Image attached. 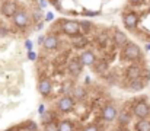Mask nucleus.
<instances>
[{
	"instance_id": "nucleus-32",
	"label": "nucleus",
	"mask_w": 150,
	"mask_h": 131,
	"mask_svg": "<svg viewBox=\"0 0 150 131\" xmlns=\"http://www.w3.org/2000/svg\"><path fill=\"white\" fill-rule=\"evenodd\" d=\"M131 3H137V1H140V0H130Z\"/></svg>"
},
{
	"instance_id": "nucleus-7",
	"label": "nucleus",
	"mask_w": 150,
	"mask_h": 131,
	"mask_svg": "<svg viewBox=\"0 0 150 131\" xmlns=\"http://www.w3.org/2000/svg\"><path fill=\"white\" fill-rule=\"evenodd\" d=\"M83 63L80 61V58H73L70 63H69V72L73 74V76H77V74H80L82 73V70H83Z\"/></svg>"
},
{
	"instance_id": "nucleus-19",
	"label": "nucleus",
	"mask_w": 150,
	"mask_h": 131,
	"mask_svg": "<svg viewBox=\"0 0 150 131\" xmlns=\"http://www.w3.org/2000/svg\"><path fill=\"white\" fill-rule=\"evenodd\" d=\"M88 44V40L85 38V37H79V38H76L74 41H73V45L76 47V48H82V47H85Z\"/></svg>"
},
{
	"instance_id": "nucleus-27",
	"label": "nucleus",
	"mask_w": 150,
	"mask_h": 131,
	"mask_svg": "<svg viewBox=\"0 0 150 131\" xmlns=\"http://www.w3.org/2000/svg\"><path fill=\"white\" fill-rule=\"evenodd\" d=\"M40 6L41 7H47L48 6V1L47 0H40Z\"/></svg>"
},
{
	"instance_id": "nucleus-10",
	"label": "nucleus",
	"mask_w": 150,
	"mask_h": 131,
	"mask_svg": "<svg viewBox=\"0 0 150 131\" xmlns=\"http://www.w3.org/2000/svg\"><path fill=\"white\" fill-rule=\"evenodd\" d=\"M51 89H52V86H51V82L48 79H41L38 82V90L42 96H48L51 93Z\"/></svg>"
},
{
	"instance_id": "nucleus-22",
	"label": "nucleus",
	"mask_w": 150,
	"mask_h": 131,
	"mask_svg": "<svg viewBox=\"0 0 150 131\" xmlns=\"http://www.w3.org/2000/svg\"><path fill=\"white\" fill-rule=\"evenodd\" d=\"M41 120H42V123L44 124H47V123H51V114H48L47 111L41 115Z\"/></svg>"
},
{
	"instance_id": "nucleus-31",
	"label": "nucleus",
	"mask_w": 150,
	"mask_h": 131,
	"mask_svg": "<svg viewBox=\"0 0 150 131\" xmlns=\"http://www.w3.org/2000/svg\"><path fill=\"white\" fill-rule=\"evenodd\" d=\"M44 40H45V37H40V38H38V44L42 45V44H44Z\"/></svg>"
},
{
	"instance_id": "nucleus-13",
	"label": "nucleus",
	"mask_w": 150,
	"mask_h": 131,
	"mask_svg": "<svg viewBox=\"0 0 150 131\" xmlns=\"http://www.w3.org/2000/svg\"><path fill=\"white\" fill-rule=\"evenodd\" d=\"M57 45H58V38H57L55 35H48V37H45V40H44V47H45L47 50H54V48H57Z\"/></svg>"
},
{
	"instance_id": "nucleus-3",
	"label": "nucleus",
	"mask_w": 150,
	"mask_h": 131,
	"mask_svg": "<svg viewBox=\"0 0 150 131\" xmlns=\"http://www.w3.org/2000/svg\"><path fill=\"white\" fill-rule=\"evenodd\" d=\"M133 114H134L137 118L144 120V118L150 114V106L146 103V102H139V103L134 105V108H133Z\"/></svg>"
},
{
	"instance_id": "nucleus-30",
	"label": "nucleus",
	"mask_w": 150,
	"mask_h": 131,
	"mask_svg": "<svg viewBox=\"0 0 150 131\" xmlns=\"http://www.w3.org/2000/svg\"><path fill=\"white\" fill-rule=\"evenodd\" d=\"M52 18H54V15L52 13H47V18H45V21H52Z\"/></svg>"
},
{
	"instance_id": "nucleus-8",
	"label": "nucleus",
	"mask_w": 150,
	"mask_h": 131,
	"mask_svg": "<svg viewBox=\"0 0 150 131\" xmlns=\"http://www.w3.org/2000/svg\"><path fill=\"white\" fill-rule=\"evenodd\" d=\"M102 118H103L105 121H108V123L114 121V120L117 118V109H115V106L106 105V106L103 108V111H102Z\"/></svg>"
},
{
	"instance_id": "nucleus-20",
	"label": "nucleus",
	"mask_w": 150,
	"mask_h": 131,
	"mask_svg": "<svg viewBox=\"0 0 150 131\" xmlns=\"http://www.w3.org/2000/svg\"><path fill=\"white\" fill-rule=\"evenodd\" d=\"M74 96L79 98V99L85 98V90H83L82 87H76V89H74Z\"/></svg>"
},
{
	"instance_id": "nucleus-2",
	"label": "nucleus",
	"mask_w": 150,
	"mask_h": 131,
	"mask_svg": "<svg viewBox=\"0 0 150 131\" xmlns=\"http://www.w3.org/2000/svg\"><path fill=\"white\" fill-rule=\"evenodd\" d=\"M1 15L3 16H6V18H12L19 9H18V4H16V1H13V0H6L3 4H1Z\"/></svg>"
},
{
	"instance_id": "nucleus-33",
	"label": "nucleus",
	"mask_w": 150,
	"mask_h": 131,
	"mask_svg": "<svg viewBox=\"0 0 150 131\" xmlns=\"http://www.w3.org/2000/svg\"><path fill=\"white\" fill-rule=\"evenodd\" d=\"M146 48H147V50H150V44H149V45H146Z\"/></svg>"
},
{
	"instance_id": "nucleus-5",
	"label": "nucleus",
	"mask_w": 150,
	"mask_h": 131,
	"mask_svg": "<svg viewBox=\"0 0 150 131\" xmlns=\"http://www.w3.org/2000/svg\"><path fill=\"white\" fill-rule=\"evenodd\" d=\"M12 19H13V23H15L18 28H23V26L28 25V15H26V12H23V10H18V12L12 16Z\"/></svg>"
},
{
	"instance_id": "nucleus-23",
	"label": "nucleus",
	"mask_w": 150,
	"mask_h": 131,
	"mask_svg": "<svg viewBox=\"0 0 150 131\" xmlns=\"http://www.w3.org/2000/svg\"><path fill=\"white\" fill-rule=\"evenodd\" d=\"M26 130L28 131H37L38 128H37V124H35L34 121H29V123L26 124Z\"/></svg>"
},
{
	"instance_id": "nucleus-18",
	"label": "nucleus",
	"mask_w": 150,
	"mask_h": 131,
	"mask_svg": "<svg viewBox=\"0 0 150 131\" xmlns=\"http://www.w3.org/2000/svg\"><path fill=\"white\" fill-rule=\"evenodd\" d=\"M57 131H73V127H71L70 121H61L57 125Z\"/></svg>"
},
{
	"instance_id": "nucleus-14",
	"label": "nucleus",
	"mask_w": 150,
	"mask_h": 131,
	"mask_svg": "<svg viewBox=\"0 0 150 131\" xmlns=\"http://www.w3.org/2000/svg\"><path fill=\"white\" fill-rule=\"evenodd\" d=\"M114 40H115V42L118 44L120 47H124L125 44H127V35L124 34V32H121V31H115V34H114Z\"/></svg>"
},
{
	"instance_id": "nucleus-28",
	"label": "nucleus",
	"mask_w": 150,
	"mask_h": 131,
	"mask_svg": "<svg viewBox=\"0 0 150 131\" xmlns=\"http://www.w3.org/2000/svg\"><path fill=\"white\" fill-rule=\"evenodd\" d=\"M28 57H29L31 60H35V58H37V55H35V52H32V51H29V52H28Z\"/></svg>"
},
{
	"instance_id": "nucleus-16",
	"label": "nucleus",
	"mask_w": 150,
	"mask_h": 131,
	"mask_svg": "<svg viewBox=\"0 0 150 131\" xmlns=\"http://www.w3.org/2000/svg\"><path fill=\"white\" fill-rule=\"evenodd\" d=\"M136 130L137 131H150V121H147L146 118H144V120H140V121L136 124Z\"/></svg>"
},
{
	"instance_id": "nucleus-4",
	"label": "nucleus",
	"mask_w": 150,
	"mask_h": 131,
	"mask_svg": "<svg viewBox=\"0 0 150 131\" xmlns=\"http://www.w3.org/2000/svg\"><path fill=\"white\" fill-rule=\"evenodd\" d=\"M61 26H63V31L69 35H77L80 32L79 22H74V21H63Z\"/></svg>"
},
{
	"instance_id": "nucleus-26",
	"label": "nucleus",
	"mask_w": 150,
	"mask_h": 131,
	"mask_svg": "<svg viewBox=\"0 0 150 131\" xmlns=\"http://www.w3.org/2000/svg\"><path fill=\"white\" fill-rule=\"evenodd\" d=\"M38 112H40V115H42V114L45 112V106H44V105H40V106H38Z\"/></svg>"
},
{
	"instance_id": "nucleus-11",
	"label": "nucleus",
	"mask_w": 150,
	"mask_h": 131,
	"mask_svg": "<svg viewBox=\"0 0 150 131\" xmlns=\"http://www.w3.org/2000/svg\"><path fill=\"white\" fill-rule=\"evenodd\" d=\"M79 58L83 63V66H93L95 64V54L92 51H85Z\"/></svg>"
},
{
	"instance_id": "nucleus-24",
	"label": "nucleus",
	"mask_w": 150,
	"mask_h": 131,
	"mask_svg": "<svg viewBox=\"0 0 150 131\" xmlns=\"http://www.w3.org/2000/svg\"><path fill=\"white\" fill-rule=\"evenodd\" d=\"M79 26H83V29H86V31L91 29V23H89L88 21H82V22H79Z\"/></svg>"
},
{
	"instance_id": "nucleus-21",
	"label": "nucleus",
	"mask_w": 150,
	"mask_h": 131,
	"mask_svg": "<svg viewBox=\"0 0 150 131\" xmlns=\"http://www.w3.org/2000/svg\"><path fill=\"white\" fill-rule=\"evenodd\" d=\"M44 131H57V125L51 121V123H47L45 127H44Z\"/></svg>"
},
{
	"instance_id": "nucleus-15",
	"label": "nucleus",
	"mask_w": 150,
	"mask_h": 131,
	"mask_svg": "<svg viewBox=\"0 0 150 131\" xmlns=\"http://www.w3.org/2000/svg\"><path fill=\"white\" fill-rule=\"evenodd\" d=\"M144 87V82L139 77V79H134V80H131L130 82V89L131 90H136V92H139V90H142Z\"/></svg>"
},
{
	"instance_id": "nucleus-17",
	"label": "nucleus",
	"mask_w": 150,
	"mask_h": 131,
	"mask_svg": "<svg viewBox=\"0 0 150 131\" xmlns=\"http://www.w3.org/2000/svg\"><path fill=\"white\" fill-rule=\"evenodd\" d=\"M117 118H118V123H120V124H128V123H130V120H131L130 114H128V112H125V111H122V112L117 114Z\"/></svg>"
},
{
	"instance_id": "nucleus-6",
	"label": "nucleus",
	"mask_w": 150,
	"mask_h": 131,
	"mask_svg": "<svg viewBox=\"0 0 150 131\" xmlns=\"http://www.w3.org/2000/svg\"><path fill=\"white\" fill-rule=\"evenodd\" d=\"M73 99L70 98V96H64V98H61L60 101H58V103H57V106H58V109L61 111V112H70L71 109H73Z\"/></svg>"
},
{
	"instance_id": "nucleus-12",
	"label": "nucleus",
	"mask_w": 150,
	"mask_h": 131,
	"mask_svg": "<svg viewBox=\"0 0 150 131\" xmlns=\"http://www.w3.org/2000/svg\"><path fill=\"white\" fill-rule=\"evenodd\" d=\"M142 76V69L139 66H131L127 69V77L130 80H134V79H139Z\"/></svg>"
},
{
	"instance_id": "nucleus-29",
	"label": "nucleus",
	"mask_w": 150,
	"mask_h": 131,
	"mask_svg": "<svg viewBox=\"0 0 150 131\" xmlns=\"http://www.w3.org/2000/svg\"><path fill=\"white\" fill-rule=\"evenodd\" d=\"M25 45H26V48H28L29 51L32 50V42H31V41H26V42H25Z\"/></svg>"
},
{
	"instance_id": "nucleus-1",
	"label": "nucleus",
	"mask_w": 150,
	"mask_h": 131,
	"mask_svg": "<svg viewBox=\"0 0 150 131\" xmlns=\"http://www.w3.org/2000/svg\"><path fill=\"white\" fill-rule=\"evenodd\" d=\"M124 57H125L127 60H131V61L139 60V58L142 57V50H140V47L133 42H127L125 47H124Z\"/></svg>"
},
{
	"instance_id": "nucleus-25",
	"label": "nucleus",
	"mask_w": 150,
	"mask_h": 131,
	"mask_svg": "<svg viewBox=\"0 0 150 131\" xmlns=\"http://www.w3.org/2000/svg\"><path fill=\"white\" fill-rule=\"evenodd\" d=\"M83 131H99V130H98V127H95V125H89V127H86Z\"/></svg>"
},
{
	"instance_id": "nucleus-9",
	"label": "nucleus",
	"mask_w": 150,
	"mask_h": 131,
	"mask_svg": "<svg viewBox=\"0 0 150 131\" xmlns=\"http://www.w3.org/2000/svg\"><path fill=\"white\" fill-rule=\"evenodd\" d=\"M137 22H139V16H137V13H127L125 16H124V25L128 28V29H134L136 28V25H137Z\"/></svg>"
}]
</instances>
